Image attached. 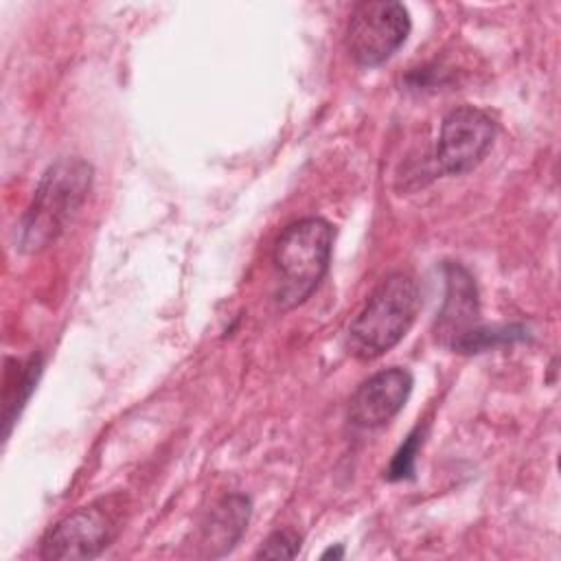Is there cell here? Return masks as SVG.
I'll return each instance as SVG.
<instances>
[{
	"label": "cell",
	"instance_id": "obj_5",
	"mask_svg": "<svg viewBox=\"0 0 561 561\" xmlns=\"http://www.w3.org/2000/svg\"><path fill=\"white\" fill-rule=\"evenodd\" d=\"M495 140V121L480 107L460 105L443 123L432 153L438 173L462 175L473 171L491 151Z\"/></svg>",
	"mask_w": 561,
	"mask_h": 561
},
{
	"label": "cell",
	"instance_id": "obj_4",
	"mask_svg": "<svg viewBox=\"0 0 561 561\" xmlns=\"http://www.w3.org/2000/svg\"><path fill=\"white\" fill-rule=\"evenodd\" d=\"M412 28L410 13L394 0L359 2L348 20L346 50L362 68H375L388 61L408 39Z\"/></svg>",
	"mask_w": 561,
	"mask_h": 561
},
{
	"label": "cell",
	"instance_id": "obj_3",
	"mask_svg": "<svg viewBox=\"0 0 561 561\" xmlns=\"http://www.w3.org/2000/svg\"><path fill=\"white\" fill-rule=\"evenodd\" d=\"M421 307V291L410 274H388L348 327V353L370 362L394 348L410 331Z\"/></svg>",
	"mask_w": 561,
	"mask_h": 561
},
{
	"label": "cell",
	"instance_id": "obj_8",
	"mask_svg": "<svg viewBox=\"0 0 561 561\" xmlns=\"http://www.w3.org/2000/svg\"><path fill=\"white\" fill-rule=\"evenodd\" d=\"M414 386L410 370L392 366L375 373L355 390L348 403V419L359 430H377L390 423L405 405Z\"/></svg>",
	"mask_w": 561,
	"mask_h": 561
},
{
	"label": "cell",
	"instance_id": "obj_1",
	"mask_svg": "<svg viewBox=\"0 0 561 561\" xmlns=\"http://www.w3.org/2000/svg\"><path fill=\"white\" fill-rule=\"evenodd\" d=\"M92 175V164L77 156L59 158L42 173L18 226L22 252H37L50 245L68 228L90 193Z\"/></svg>",
	"mask_w": 561,
	"mask_h": 561
},
{
	"label": "cell",
	"instance_id": "obj_2",
	"mask_svg": "<svg viewBox=\"0 0 561 561\" xmlns=\"http://www.w3.org/2000/svg\"><path fill=\"white\" fill-rule=\"evenodd\" d=\"M331 250L333 228L322 217L298 219L278 234L272 250L278 307L294 309L316 291L329 270Z\"/></svg>",
	"mask_w": 561,
	"mask_h": 561
},
{
	"label": "cell",
	"instance_id": "obj_6",
	"mask_svg": "<svg viewBox=\"0 0 561 561\" xmlns=\"http://www.w3.org/2000/svg\"><path fill=\"white\" fill-rule=\"evenodd\" d=\"M116 535V519L99 504L81 506L57 522L42 539V559H92L99 557Z\"/></svg>",
	"mask_w": 561,
	"mask_h": 561
},
{
	"label": "cell",
	"instance_id": "obj_12",
	"mask_svg": "<svg viewBox=\"0 0 561 561\" xmlns=\"http://www.w3.org/2000/svg\"><path fill=\"white\" fill-rule=\"evenodd\" d=\"M300 535L294 530L272 533L256 552V559H294L300 552Z\"/></svg>",
	"mask_w": 561,
	"mask_h": 561
},
{
	"label": "cell",
	"instance_id": "obj_11",
	"mask_svg": "<svg viewBox=\"0 0 561 561\" xmlns=\"http://www.w3.org/2000/svg\"><path fill=\"white\" fill-rule=\"evenodd\" d=\"M423 443V432L421 427L412 430L408 434V438L403 440V445L394 451L388 469H386V478L388 480H408L414 476V469H416V454H419V447Z\"/></svg>",
	"mask_w": 561,
	"mask_h": 561
},
{
	"label": "cell",
	"instance_id": "obj_10",
	"mask_svg": "<svg viewBox=\"0 0 561 561\" xmlns=\"http://www.w3.org/2000/svg\"><path fill=\"white\" fill-rule=\"evenodd\" d=\"M42 355H31L28 359H7L4 388H2V425L4 438L11 436L13 425L18 423L26 401L37 388L42 375Z\"/></svg>",
	"mask_w": 561,
	"mask_h": 561
},
{
	"label": "cell",
	"instance_id": "obj_7",
	"mask_svg": "<svg viewBox=\"0 0 561 561\" xmlns=\"http://www.w3.org/2000/svg\"><path fill=\"white\" fill-rule=\"evenodd\" d=\"M445 300L436 320V340L454 353L482 327L478 287L471 272L460 263H445Z\"/></svg>",
	"mask_w": 561,
	"mask_h": 561
},
{
	"label": "cell",
	"instance_id": "obj_9",
	"mask_svg": "<svg viewBox=\"0 0 561 561\" xmlns=\"http://www.w3.org/2000/svg\"><path fill=\"white\" fill-rule=\"evenodd\" d=\"M250 522V500L241 493L226 495L210 513L204 526V546L210 557L232 550Z\"/></svg>",
	"mask_w": 561,
	"mask_h": 561
},
{
	"label": "cell",
	"instance_id": "obj_13",
	"mask_svg": "<svg viewBox=\"0 0 561 561\" xmlns=\"http://www.w3.org/2000/svg\"><path fill=\"white\" fill-rule=\"evenodd\" d=\"M344 557V548L337 543V546H331L329 550L322 552V559H342Z\"/></svg>",
	"mask_w": 561,
	"mask_h": 561
}]
</instances>
